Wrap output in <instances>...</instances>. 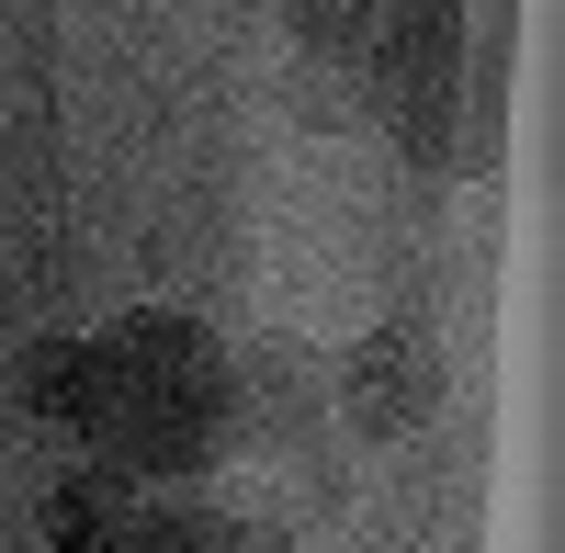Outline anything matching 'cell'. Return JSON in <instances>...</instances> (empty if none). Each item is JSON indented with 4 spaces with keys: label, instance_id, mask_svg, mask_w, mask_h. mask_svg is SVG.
<instances>
[{
    "label": "cell",
    "instance_id": "obj_1",
    "mask_svg": "<svg viewBox=\"0 0 565 553\" xmlns=\"http://www.w3.org/2000/svg\"><path fill=\"white\" fill-rule=\"evenodd\" d=\"M226 441H238V384L226 373H204V384H114L103 430H90V464H114L136 486H193Z\"/></svg>",
    "mask_w": 565,
    "mask_h": 553
},
{
    "label": "cell",
    "instance_id": "obj_2",
    "mask_svg": "<svg viewBox=\"0 0 565 553\" xmlns=\"http://www.w3.org/2000/svg\"><path fill=\"white\" fill-rule=\"evenodd\" d=\"M328 395H340V430L351 441H407L441 419V339L430 328H373L351 339V361L328 373Z\"/></svg>",
    "mask_w": 565,
    "mask_h": 553
},
{
    "label": "cell",
    "instance_id": "obj_3",
    "mask_svg": "<svg viewBox=\"0 0 565 553\" xmlns=\"http://www.w3.org/2000/svg\"><path fill=\"white\" fill-rule=\"evenodd\" d=\"M463 45H476L463 0H396L373 57H362V102H441V90H463Z\"/></svg>",
    "mask_w": 565,
    "mask_h": 553
},
{
    "label": "cell",
    "instance_id": "obj_4",
    "mask_svg": "<svg viewBox=\"0 0 565 553\" xmlns=\"http://www.w3.org/2000/svg\"><path fill=\"white\" fill-rule=\"evenodd\" d=\"M12 395H23L34 430L90 452V430H103V406H114V361H103V339H34L12 361Z\"/></svg>",
    "mask_w": 565,
    "mask_h": 553
},
{
    "label": "cell",
    "instance_id": "obj_5",
    "mask_svg": "<svg viewBox=\"0 0 565 553\" xmlns=\"http://www.w3.org/2000/svg\"><path fill=\"white\" fill-rule=\"evenodd\" d=\"M103 361H114V384H204V373H226L215 328L181 316V305H125L103 328Z\"/></svg>",
    "mask_w": 565,
    "mask_h": 553
},
{
    "label": "cell",
    "instance_id": "obj_6",
    "mask_svg": "<svg viewBox=\"0 0 565 553\" xmlns=\"http://www.w3.org/2000/svg\"><path fill=\"white\" fill-rule=\"evenodd\" d=\"M148 531V486L114 475V464H68L45 486V542H79V553H136Z\"/></svg>",
    "mask_w": 565,
    "mask_h": 553
},
{
    "label": "cell",
    "instance_id": "obj_7",
    "mask_svg": "<svg viewBox=\"0 0 565 553\" xmlns=\"http://www.w3.org/2000/svg\"><path fill=\"white\" fill-rule=\"evenodd\" d=\"M226 384H238V441H271V452L306 441V419H317V373H306V350L260 339L249 373H226Z\"/></svg>",
    "mask_w": 565,
    "mask_h": 553
},
{
    "label": "cell",
    "instance_id": "obj_8",
    "mask_svg": "<svg viewBox=\"0 0 565 553\" xmlns=\"http://www.w3.org/2000/svg\"><path fill=\"white\" fill-rule=\"evenodd\" d=\"M385 12L396 0H282V34H295L317 68H362L373 34H385Z\"/></svg>",
    "mask_w": 565,
    "mask_h": 553
},
{
    "label": "cell",
    "instance_id": "obj_9",
    "mask_svg": "<svg viewBox=\"0 0 565 553\" xmlns=\"http://www.w3.org/2000/svg\"><path fill=\"white\" fill-rule=\"evenodd\" d=\"M136 553H282L271 520H226V509H159L136 531Z\"/></svg>",
    "mask_w": 565,
    "mask_h": 553
},
{
    "label": "cell",
    "instance_id": "obj_10",
    "mask_svg": "<svg viewBox=\"0 0 565 553\" xmlns=\"http://www.w3.org/2000/svg\"><path fill=\"white\" fill-rule=\"evenodd\" d=\"M45 553H79V542H45Z\"/></svg>",
    "mask_w": 565,
    "mask_h": 553
}]
</instances>
